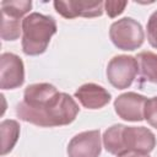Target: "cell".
Listing matches in <instances>:
<instances>
[{
	"instance_id": "obj_1",
	"label": "cell",
	"mask_w": 157,
	"mask_h": 157,
	"mask_svg": "<svg viewBox=\"0 0 157 157\" xmlns=\"http://www.w3.org/2000/svg\"><path fill=\"white\" fill-rule=\"evenodd\" d=\"M78 112L80 108L70 94L59 92L47 82L28 85L22 102L16 105V115L21 120L42 128L69 125Z\"/></svg>"
},
{
	"instance_id": "obj_2",
	"label": "cell",
	"mask_w": 157,
	"mask_h": 157,
	"mask_svg": "<svg viewBox=\"0 0 157 157\" xmlns=\"http://www.w3.org/2000/svg\"><path fill=\"white\" fill-rule=\"evenodd\" d=\"M104 148L115 156L135 151L150 153L156 146L155 134L145 126H126L115 124L103 134Z\"/></svg>"
},
{
	"instance_id": "obj_3",
	"label": "cell",
	"mask_w": 157,
	"mask_h": 157,
	"mask_svg": "<svg viewBox=\"0 0 157 157\" xmlns=\"http://www.w3.org/2000/svg\"><path fill=\"white\" fill-rule=\"evenodd\" d=\"M56 33V22L52 16L32 12L22 20V50L26 55L43 54Z\"/></svg>"
},
{
	"instance_id": "obj_4",
	"label": "cell",
	"mask_w": 157,
	"mask_h": 157,
	"mask_svg": "<svg viewBox=\"0 0 157 157\" xmlns=\"http://www.w3.org/2000/svg\"><path fill=\"white\" fill-rule=\"evenodd\" d=\"M109 38L113 44L121 50H135L140 48L145 39L142 26L131 17H124L112 23Z\"/></svg>"
},
{
	"instance_id": "obj_5",
	"label": "cell",
	"mask_w": 157,
	"mask_h": 157,
	"mask_svg": "<svg viewBox=\"0 0 157 157\" xmlns=\"http://www.w3.org/2000/svg\"><path fill=\"white\" fill-rule=\"evenodd\" d=\"M105 74L113 87L125 90L131 86L139 74L137 60L131 55H115L108 63Z\"/></svg>"
},
{
	"instance_id": "obj_6",
	"label": "cell",
	"mask_w": 157,
	"mask_h": 157,
	"mask_svg": "<svg viewBox=\"0 0 157 157\" xmlns=\"http://www.w3.org/2000/svg\"><path fill=\"white\" fill-rule=\"evenodd\" d=\"M25 81V66L22 59L13 53H2L0 56V87L13 90Z\"/></svg>"
},
{
	"instance_id": "obj_7",
	"label": "cell",
	"mask_w": 157,
	"mask_h": 157,
	"mask_svg": "<svg viewBox=\"0 0 157 157\" xmlns=\"http://www.w3.org/2000/svg\"><path fill=\"white\" fill-rule=\"evenodd\" d=\"M147 98L136 92H126L114 101V110L119 118L126 121H141L145 119Z\"/></svg>"
},
{
	"instance_id": "obj_8",
	"label": "cell",
	"mask_w": 157,
	"mask_h": 157,
	"mask_svg": "<svg viewBox=\"0 0 157 157\" xmlns=\"http://www.w3.org/2000/svg\"><path fill=\"white\" fill-rule=\"evenodd\" d=\"M101 151L99 130L82 131L75 135L67 145L69 157H99Z\"/></svg>"
},
{
	"instance_id": "obj_9",
	"label": "cell",
	"mask_w": 157,
	"mask_h": 157,
	"mask_svg": "<svg viewBox=\"0 0 157 157\" xmlns=\"http://www.w3.org/2000/svg\"><path fill=\"white\" fill-rule=\"evenodd\" d=\"M103 1H88V0H55L54 7L59 15L65 18L75 17H98L103 13Z\"/></svg>"
},
{
	"instance_id": "obj_10",
	"label": "cell",
	"mask_w": 157,
	"mask_h": 157,
	"mask_svg": "<svg viewBox=\"0 0 157 157\" xmlns=\"http://www.w3.org/2000/svg\"><path fill=\"white\" fill-rule=\"evenodd\" d=\"M75 98H77L81 105L87 109H99L110 102V93L104 87L90 82L76 90Z\"/></svg>"
},
{
	"instance_id": "obj_11",
	"label": "cell",
	"mask_w": 157,
	"mask_h": 157,
	"mask_svg": "<svg viewBox=\"0 0 157 157\" xmlns=\"http://www.w3.org/2000/svg\"><path fill=\"white\" fill-rule=\"evenodd\" d=\"M139 75L146 82L157 83V54L153 52H141L136 55Z\"/></svg>"
},
{
	"instance_id": "obj_12",
	"label": "cell",
	"mask_w": 157,
	"mask_h": 157,
	"mask_svg": "<svg viewBox=\"0 0 157 157\" xmlns=\"http://www.w3.org/2000/svg\"><path fill=\"white\" fill-rule=\"evenodd\" d=\"M1 134V155L5 156L12 151L20 137V124L13 119L2 120L0 124Z\"/></svg>"
},
{
	"instance_id": "obj_13",
	"label": "cell",
	"mask_w": 157,
	"mask_h": 157,
	"mask_svg": "<svg viewBox=\"0 0 157 157\" xmlns=\"http://www.w3.org/2000/svg\"><path fill=\"white\" fill-rule=\"evenodd\" d=\"M0 6H1V13L21 20L27 12H29L32 7V1L31 0H6V1H1Z\"/></svg>"
},
{
	"instance_id": "obj_14",
	"label": "cell",
	"mask_w": 157,
	"mask_h": 157,
	"mask_svg": "<svg viewBox=\"0 0 157 157\" xmlns=\"http://www.w3.org/2000/svg\"><path fill=\"white\" fill-rule=\"evenodd\" d=\"M22 32V21L1 13V38L4 40H16Z\"/></svg>"
},
{
	"instance_id": "obj_15",
	"label": "cell",
	"mask_w": 157,
	"mask_h": 157,
	"mask_svg": "<svg viewBox=\"0 0 157 157\" xmlns=\"http://www.w3.org/2000/svg\"><path fill=\"white\" fill-rule=\"evenodd\" d=\"M145 119L151 126L157 129V96L147 99L145 105Z\"/></svg>"
},
{
	"instance_id": "obj_16",
	"label": "cell",
	"mask_w": 157,
	"mask_h": 157,
	"mask_svg": "<svg viewBox=\"0 0 157 157\" xmlns=\"http://www.w3.org/2000/svg\"><path fill=\"white\" fill-rule=\"evenodd\" d=\"M128 5V1H117V0H108V1H104V9H105V12L107 15L110 17V18H114L117 17L118 15H120L125 7Z\"/></svg>"
},
{
	"instance_id": "obj_17",
	"label": "cell",
	"mask_w": 157,
	"mask_h": 157,
	"mask_svg": "<svg viewBox=\"0 0 157 157\" xmlns=\"http://www.w3.org/2000/svg\"><path fill=\"white\" fill-rule=\"evenodd\" d=\"M147 39L151 47L157 49V10L147 21Z\"/></svg>"
},
{
	"instance_id": "obj_18",
	"label": "cell",
	"mask_w": 157,
	"mask_h": 157,
	"mask_svg": "<svg viewBox=\"0 0 157 157\" xmlns=\"http://www.w3.org/2000/svg\"><path fill=\"white\" fill-rule=\"evenodd\" d=\"M118 157H150V156H148V153L130 151V152H125V153H123V155H119Z\"/></svg>"
}]
</instances>
